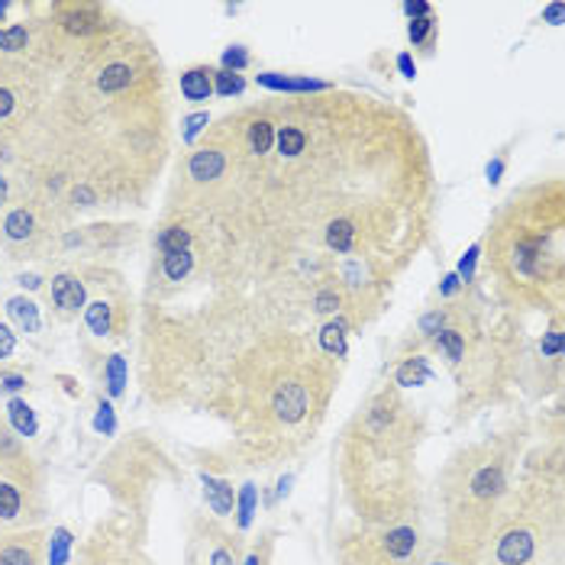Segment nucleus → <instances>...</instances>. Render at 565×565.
Returning a JSON list of instances; mask_svg holds the SVG:
<instances>
[{
    "label": "nucleus",
    "mask_w": 565,
    "mask_h": 565,
    "mask_svg": "<svg viewBox=\"0 0 565 565\" xmlns=\"http://www.w3.org/2000/svg\"><path fill=\"white\" fill-rule=\"evenodd\" d=\"M78 565H82V563H78Z\"/></svg>",
    "instance_id": "nucleus-41"
},
{
    "label": "nucleus",
    "mask_w": 565,
    "mask_h": 565,
    "mask_svg": "<svg viewBox=\"0 0 565 565\" xmlns=\"http://www.w3.org/2000/svg\"><path fill=\"white\" fill-rule=\"evenodd\" d=\"M243 533L230 530L217 518L191 523L188 536V565H239L243 563Z\"/></svg>",
    "instance_id": "nucleus-11"
},
{
    "label": "nucleus",
    "mask_w": 565,
    "mask_h": 565,
    "mask_svg": "<svg viewBox=\"0 0 565 565\" xmlns=\"http://www.w3.org/2000/svg\"><path fill=\"white\" fill-rule=\"evenodd\" d=\"M427 420L404 394L385 385L372 394L340 436V484L355 521L397 523L420 511L417 452Z\"/></svg>",
    "instance_id": "nucleus-3"
},
{
    "label": "nucleus",
    "mask_w": 565,
    "mask_h": 565,
    "mask_svg": "<svg viewBox=\"0 0 565 565\" xmlns=\"http://www.w3.org/2000/svg\"><path fill=\"white\" fill-rule=\"evenodd\" d=\"M262 87H271V90H327L330 85L323 82H310V78H288V75H275V72H265L256 78Z\"/></svg>",
    "instance_id": "nucleus-21"
},
{
    "label": "nucleus",
    "mask_w": 565,
    "mask_h": 565,
    "mask_svg": "<svg viewBox=\"0 0 565 565\" xmlns=\"http://www.w3.org/2000/svg\"><path fill=\"white\" fill-rule=\"evenodd\" d=\"M501 169H504L501 162H494V166H488V181H491V184L498 181V174H501Z\"/></svg>",
    "instance_id": "nucleus-40"
},
{
    "label": "nucleus",
    "mask_w": 565,
    "mask_h": 565,
    "mask_svg": "<svg viewBox=\"0 0 565 565\" xmlns=\"http://www.w3.org/2000/svg\"><path fill=\"white\" fill-rule=\"evenodd\" d=\"M178 85H181V97L188 104H204L214 94V68L211 65H191L181 72Z\"/></svg>",
    "instance_id": "nucleus-15"
},
{
    "label": "nucleus",
    "mask_w": 565,
    "mask_h": 565,
    "mask_svg": "<svg viewBox=\"0 0 565 565\" xmlns=\"http://www.w3.org/2000/svg\"><path fill=\"white\" fill-rule=\"evenodd\" d=\"M320 343H323V349H327L330 355H343V352H347V343H343V330H340L337 323H330V327L323 330Z\"/></svg>",
    "instance_id": "nucleus-29"
},
{
    "label": "nucleus",
    "mask_w": 565,
    "mask_h": 565,
    "mask_svg": "<svg viewBox=\"0 0 565 565\" xmlns=\"http://www.w3.org/2000/svg\"><path fill=\"white\" fill-rule=\"evenodd\" d=\"M104 388L110 397H120L127 388V359L124 355H107L104 359Z\"/></svg>",
    "instance_id": "nucleus-20"
},
{
    "label": "nucleus",
    "mask_w": 565,
    "mask_h": 565,
    "mask_svg": "<svg viewBox=\"0 0 565 565\" xmlns=\"http://www.w3.org/2000/svg\"><path fill=\"white\" fill-rule=\"evenodd\" d=\"M204 481V501L211 508V514L217 521H226L236 508V494H233V484L226 479H217V476H201Z\"/></svg>",
    "instance_id": "nucleus-16"
},
{
    "label": "nucleus",
    "mask_w": 565,
    "mask_h": 565,
    "mask_svg": "<svg viewBox=\"0 0 565 565\" xmlns=\"http://www.w3.org/2000/svg\"><path fill=\"white\" fill-rule=\"evenodd\" d=\"M169 476L172 459L159 449V443L146 439V434H132L107 452V459L94 472V481L104 484L127 514L142 518L156 484Z\"/></svg>",
    "instance_id": "nucleus-6"
},
{
    "label": "nucleus",
    "mask_w": 565,
    "mask_h": 565,
    "mask_svg": "<svg viewBox=\"0 0 565 565\" xmlns=\"http://www.w3.org/2000/svg\"><path fill=\"white\" fill-rule=\"evenodd\" d=\"M407 36H411V43L417 45V49L430 52V49L436 45V36H439V23H436L434 13L411 20V26H407Z\"/></svg>",
    "instance_id": "nucleus-19"
},
{
    "label": "nucleus",
    "mask_w": 565,
    "mask_h": 565,
    "mask_svg": "<svg viewBox=\"0 0 565 565\" xmlns=\"http://www.w3.org/2000/svg\"><path fill=\"white\" fill-rule=\"evenodd\" d=\"M404 13H407L411 20H417V17H427V13H430V3H404Z\"/></svg>",
    "instance_id": "nucleus-34"
},
{
    "label": "nucleus",
    "mask_w": 565,
    "mask_h": 565,
    "mask_svg": "<svg viewBox=\"0 0 565 565\" xmlns=\"http://www.w3.org/2000/svg\"><path fill=\"white\" fill-rule=\"evenodd\" d=\"M13 349H17V333H13L10 323L0 320V365H7V359L13 355Z\"/></svg>",
    "instance_id": "nucleus-30"
},
{
    "label": "nucleus",
    "mask_w": 565,
    "mask_h": 565,
    "mask_svg": "<svg viewBox=\"0 0 565 565\" xmlns=\"http://www.w3.org/2000/svg\"><path fill=\"white\" fill-rule=\"evenodd\" d=\"M20 285L30 288V291H36V288L43 285V278H40V275H20Z\"/></svg>",
    "instance_id": "nucleus-38"
},
{
    "label": "nucleus",
    "mask_w": 565,
    "mask_h": 565,
    "mask_svg": "<svg viewBox=\"0 0 565 565\" xmlns=\"http://www.w3.org/2000/svg\"><path fill=\"white\" fill-rule=\"evenodd\" d=\"M523 446L526 427H511L469 443L446 459L436 479V498L443 514V556L481 565L494 530L511 508L514 472Z\"/></svg>",
    "instance_id": "nucleus-4"
},
{
    "label": "nucleus",
    "mask_w": 565,
    "mask_h": 565,
    "mask_svg": "<svg viewBox=\"0 0 565 565\" xmlns=\"http://www.w3.org/2000/svg\"><path fill=\"white\" fill-rule=\"evenodd\" d=\"M559 530L563 523L536 518L511 504L488 543L481 565H559Z\"/></svg>",
    "instance_id": "nucleus-8"
},
{
    "label": "nucleus",
    "mask_w": 565,
    "mask_h": 565,
    "mask_svg": "<svg viewBox=\"0 0 565 565\" xmlns=\"http://www.w3.org/2000/svg\"><path fill=\"white\" fill-rule=\"evenodd\" d=\"M420 330H424V337H436V333L443 330V313H439V310L427 313V317L420 320Z\"/></svg>",
    "instance_id": "nucleus-31"
},
{
    "label": "nucleus",
    "mask_w": 565,
    "mask_h": 565,
    "mask_svg": "<svg viewBox=\"0 0 565 565\" xmlns=\"http://www.w3.org/2000/svg\"><path fill=\"white\" fill-rule=\"evenodd\" d=\"M198 265V256L194 249H178V253H159V262H156V271H152V285H181L191 278Z\"/></svg>",
    "instance_id": "nucleus-14"
},
{
    "label": "nucleus",
    "mask_w": 565,
    "mask_h": 565,
    "mask_svg": "<svg viewBox=\"0 0 565 565\" xmlns=\"http://www.w3.org/2000/svg\"><path fill=\"white\" fill-rule=\"evenodd\" d=\"M7 204H10V178L0 172V214H3Z\"/></svg>",
    "instance_id": "nucleus-35"
},
{
    "label": "nucleus",
    "mask_w": 565,
    "mask_h": 565,
    "mask_svg": "<svg viewBox=\"0 0 565 565\" xmlns=\"http://www.w3.org/2000/svg\"><path fill=\"white\" fill-rule=\"evenodd\" d=\"M58 87L17 159L33 198L62 207L68 188L97 204L139 201L166 159V82L156 45L120 23L58 72Z\"/></svg>",
    "instance_id": "nucleus-1"
},
{
    "label": "nucleus",
    "mask_w": 565,
    "mask_h": 565,
    "mask_svg": "<svg viewBox=\"0 0 565 565\" xmlns=\"http://www.w3.org/2000/svg\"><path fill=\"white\" fill-rule=\"evenodd\" d=\"M49 305L55 320L72 323L85 313L87 307V285L85 275L78 268H62L49 278Z\"/></svg>",
    "instance_id": "nucleus-12"
},
{
    "label": "nucleus",
    "mask_w": 565,
    "mask_h": 565,
    "mask_svg": "<svg viewBox=\"0 0 565 565\" xmlns=\"http://www.w3.org/2000/svg\"><path fill=\"white\" fill-rule=\"evenodd\" d=\"M246 90V82H243V75H236V72H214V94L220 97H239Z\"/></svg>",
    "instance_id": "nucleus-25"
},
{
    "label": "nucleus",
    "mask_w": 565,
    "mask_h": 565,
    "mask_svg": "<svg viewBox=\"0 0 565 565\" xmlns=\"http://www.w3.org/2000/svg\"><path fill=\"white\" fill-rule=\"evenodd\" d=\"M7 424L17 430V436H23V439L36 434V417H33V411H30L26 401L10 397V404H7Z\"/></svg>",
    "instance_id": "nucleus-18"
},
{
    "label": "nucleus",
    "mask_w": 565,
    "mask_h": 565,
    "mask_svg": "<svg viewBox=\"0 0 565 565\" xmlns=\"http://www.w3.org/2000/svg\"><path fill=\"white\" fill-rule=\"evenodd\" d=\"M58 211L43 198H26L17 201L13 207H3L0 214V243L13 259H40L45 249L62 239Z\"/></svg>",
    "instance_id": "nucleus-9"
},
{
    "label": "nucleus",
    "mask_w": 565,
    "mask_h": 565,
    "mask_svg": "<svg viewBox=\"0 0 565 565\" xmlns=\"http://www.w3.org/2000/svg\"><path fill=\"white\" fill-rule=\"evenodd\" d=\"M424 379H430V369H427V362L424 359H414V362H404L401 365V372H397V385H420Z\"/></svg>",
    "instance_id": "nucleus-26"
},
{
    "label": "nucleus",
    "mask_w": 565,
    "mask_h": 565,
    "mask_svg": "<svg viewBox=\"0 0 565 565\" xmlns=\"http://www.w3.org/2000/svg\"><path fill=\"white\" fill-rule=\"evenodd\" d=\"M337 565H420L424 526L417 518L397 523L355 521L337 536Z\"/></svg>",
    "instance_id": "nucleus-7"
},
{
    "label": "nucleus",
    "mask_w": 565,
    "mask_h": 565,
    "mask_svg": "<svg viewBox=\"0 0 565 565\" xmlns=\"http://www.w3.org/2000/svg\"><path fill=\"white\" fill-rule=\"evenodd\" d=\"M333 388L337 375L320 355L285 349L253 359L217 401L233 424L236 456L249 466L298 456L320 430Z\"/></svg>",
    "instance_id": "nucleus-2"
},
{
    "label": "nucleus",
    "mask_w": 565,
    "mask_h": 565,
    "mask_svg": "<svg viewBox=\"0 0 565 565\" xmlns=\"http://www.w3.org/2000/svg\"><path fill=\"white\" fill-rule=\"evenodd\" d=\"M434 340L436 349L449 359V365H459L466 359V337L459 330H439Z\"/></svg>",
    "instance_id": "nucleus-22"
},
{
    "label": "nucleus",
    "mask_w": 565,
    "mask_h": 565,
    "mask_svg": "<svg viewBox=\"0 0 565 565\" xmlns=\"http://www.w3.org/2000/svg\"><path fill=\"white\" fill-rule=\"evenodd\" d=\"M397 65H401V72H404L407 78H414V75H417V65L411 62V55H401V58H397Z\"/></svg>",
    "instance_id": "nucleus-36"
},
{
    "label": "nucleus",
    "mask_w": 565,
    "mask_h": 565,
    "mask_svg": "<svg viewBox=\"0 0 565 565\" xmlns=\"http://www.w3.org/2000/svg\"><path fill=\"white\" fill-rule=\"evenodd\" d=\"M26 385H30V379H26L23 369H17V365H0V397H13V394L26 392Z\"/></svg>",
    "instance_id": "nucleus-23"
},
{
    "label": "nucleus",
    "mask_w": 565,
    "mask_h": 565,
    "mask_svg": "<svg viewBox=\"0 0 565 565\" xmlns=\"http://www.w3.org/2000/svg\"><path fill=\"white\" fill-rule=\"evenodd\" d=\"M456 285H459V275H446V281H443V295H452V291H456Z\"/></svg>",
    "instance_id": "nucleus-39"
},
{
    "label": "nucleus",
    "mask_w": 565,
    "mask_h": 565,
    "mask_svg": "<svg viewBox=\"0 0 565 565\" xmlns=\"http://www.w3.org/2000/svg\"><path fill=\"white\" fill-rule=\"evenodd\" d=\"M491 271L523 298L563 291L565 278V198L563 184L550 181L523 191L508 204L491 230Z\"/></svg>",
    "instance_id": "nucleus-5"
},
{
    "label": "nucleus",
    "mask_w": 565,
    "mask_h": 565,
    "mask_svg": "<svg viewBox=\"0 0 565 565\" xmlns=\"http://www.w3.org/2000/svg\"><path fill=\"white\" fill-rule=\"evenodd\" d=\"M420 565H469V563H459V559H449V556H443V553H436L434 559H424Z\"/></svg>",
    "instance_id": "nucleus-37"
},
{
    "label": "nucleus",
    "mask_w": 565,
    "mask_h": 565,
    "mask_svg": "<svg viewBox=\"0 0 565 565\" xmlns=\"http://www.w3.org/2000/svg\"><path fill=\"white\" fill-rule=\"evenodd\" d=\"M253 514H256V484H243V494H239V521H236L239 533L249 526Z\"/></svg>",
    "instance_id": "nucleus-27"
},
{
    "label": "nucleus",
    "mask_w": 565,
    "mask_h": 565,
    "mask_svg": "<svg viewBox=\"0 0 565 565\" xmlns=\"http://www.w3.org/2000/svg\"><path fill=\"white\" fill-rule=\"evenodd\" d=\"M7 317L13 320V327L20 333H40V307H36L33 298H26V295L10 298L7 301Z\"/></svg>",
    "instance_id": "nucleus-17"
},
{
    "label": "nucleus",
    "mask_w": 565,
    "mask_h": 565,
    "mask_svg": "<svg viewBox=\"0 0 565 565\" xmlns=\"http://www.w3.org/2000/svg\"><path fill=\"white\" fill-rule=\"evenodd\" d=\"M45 518H49V498H45L43 466L0 472V536L43 526Z\"/></svg>",
    "instance_id": "nucleus-10"
},
{
    "label": "nucleus",
    "mask_w": 565,
    "mask_h": 565,
    "mask_svg": "<svg viewBox=\"0 0 565 565\" xmlns=\"http://www.w3.org/2000/svg\"><path fill=\"white\" fill-rule=\"evenodd\" d=\"M45 546H49L45 526L3 533L0 536V565H45Z\"/></svg>",
    "instance_id": "nucleus-13"
},
{
    "label": "nucleus",
    "mask_w": 565,
    "mask_h": 565,
    "mask_svg": "<svg viewBox=\"0 0 565 565\" xmlns=\"http://www.w3.org/2000/svg\"><path fill=\"white\" fill-rule=\"evenodd\" d=\"M271 550H275V533H262L259 540L243 553L239 565H271Z\"/></svg>",
    "instance_id": "nucleus-24"
},
{
    "label": "nucleus",
    "mask_w": 565,
    "mask_h": 565,
    "mask_svg": "<svg viewBox=\"0 0 565 565\" xmlns=\"http://www.w3.org/2000/svg\"><path fill=\"white\" fill-rule=\"evenodd\" d=\"M201 127H207V114H194V117H188V120H184V139L191 142Z\"/></svg>",
    "instance_id": "nucleus-32"
},
{
    "label": "nucleus",
    "mask_w": 565,
    "mask_h": 565,
    "mask_svg": "<svg viewBox=\"0 0 565 565\" xmlns=\"http://www.w3.org/2000/svg\"><path fill=\"white\" fill-rule=\"evenodd\" d=\"M249 65V52H246V45H230L226 52H223V72H243Z\"/></svg>",
    "instance_id": "nucleus-28"
},
{
    "label": "nucleus",
    "mask_w": 565,
    "mask_h": 565,
    "mask_svg": "<svg viewBox=\"0 0 565 565\" xmlns=\"http://www.w3.org/2000/svg\"><path fill=\"white\" fill-rule=\"evenodd\" d=\"M476 259H479V246H472L469 249V256L462 259V265H459V278L462 281H472V268H476Z\"/></svg>",
    "instance_id": "nucleus-33"
}]
</instances>
